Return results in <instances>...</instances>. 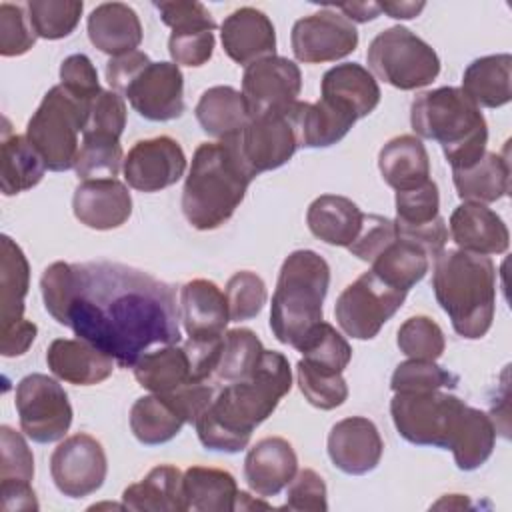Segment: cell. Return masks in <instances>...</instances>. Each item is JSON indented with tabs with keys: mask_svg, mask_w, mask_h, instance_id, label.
I'll return each instance as SVG.
<instances>
[{
	"mask_svg": "<svg viewBox=\"0 0 512 512\" xmlns=\"http://www.w3.org/2000/svg\"><path fill=\"white\" fill-rule=\"evenodd\" d=\"M428 258L430 256L420 246L396 234V238L370 262V270L390 286L408 292L426 276L430 264Z\"/></svg>",
	"mask_w": 512,
	"mask_h": 512,
	"instance_id": "cell-41",
	"label": "cell"
},
{
	"mask_svg": "<svg viewBox=\"0 0 512 512\" xmlns=\"http://www.w3.org/2000/svg\"><path fill=\"white\" fill-rule=\"evenodd\" d=\"M394 238H396L394 220L378 214H364L362 228L356 240L348 246V252L364 262H372Z\"/></svg>",
	"mask_w": 512,
	"mask_h": 512,
	"instance_id": "cell-55",
	"label": "cell"
},
{
	"mask_svg": "<svg viewBox=\"0 0 512 512\" xmlns=\"http://www.w3.org/2000/svg\"><path fill=\"white\" fill-rule=\"evenodd\" d=\"M334 10H338L344 18H348L352 24L354 22H368L380 16V6L372 4V2H360V4H338L332 6Z\"/></svg>",
	"mask_w": 512,
	"mask_h": 512,
	"instance_id": "cell-61",
	"label": "cell"
},
{
	"mask_svg": "<svg viewBox=\"0 0 512 512\" xmlns=\"http://www.w3.org/2000/svg\"><path fill=\"white\" fill-rule=\"evenodd\" d=\"M320 98L348 110L358 118L368 116L380 104V86L372 72L356 62L336 64L324 72Z\"/></svg>",
	"mask_w": 512,
	"mask_h": 512,
	"instance_id": "cell-26",
	"label": "cell"
},
{
	"mask_svg": "<svg viewBox=\"0 0 512 512\" xmlns=\"http://www.w3.org/2000/svg\"><path fill=\"white\" fill-rule=\"evenodd\" d=\"M60 86L86 106H90V102L102 92L98 72L86 54H72L64 58L60 64Z\"/></svg>",
	"mask_w": 512,
	"mask_h": 512,
	"instance_id": "cell-54",
	"label": "cell"
},
{
	"mask_svg": "<svg viewBox=\"0 0 512 512\" xmlns=\"http://www.w3.org/2000/svg\"><path fill=\"white\" fill-rule=\"evenodd\" d=\"M154 8L160 12V20L172 30H216V22L208 8L194 0H172V2H154Z\"/></svg>",
	"mask_w": 512,
	"mask_h": 512,
	"instance_id": "cell-57",
	"label": "cell"
},
{
	"mask_svg": "<svg viewBox=\"0 0 512 512\" xmlns=\"http://www.w3.org/2000/svg\"><path fill=\"white\" fill-rule=\"evenodd\" d=\"M512 56L490 54L472 60L462 74V92L480 108H500L512 98Z\"/></svg>",
	"mask_w": 512,
	"mask_h": 512,
	"instance_id": "cell-31",
	"label": "cell"
},
{
	"mask_svg": "<svg viewBox=\"0 0 512 512\" xmlns=\"http://www.w3.org/2000/svg\"><path fill=\"white\" fill-rule=\"evenodd\" d=\"M396 234L428 256H438L448 242V226L440 216V194L434 180L396 192Z\"/></svg>",
	"mask_w": 512,
	"mask_h": 512,
	"instance_id": "cell-16",
	"label": "cell"
},
{
	"mask_svg": "<svg viewBox=\"0 0 512 512\" xmlns=\"http://www.w3.org/2000/svg\"><path fill=\"white\" fill-rule=\"evenodd\" d=\"M400 352L416 360H438L446 348L442 328L428 316H410L398 328Z\"/></svg>",
	"mask_w": 512,
	"mask_h": 512,
	"instance_id": "cell-48",
	"label": "cell"
},
{
	"mask_svg": "<svg viewBox=\"0 0 512 512\" xmlns=\"http://www.w3.org/2000/svg\"><path fill=\"white\" fill-rule=\"evenodd\" d=\"M296 380L304 398L320 410H334L348 398V384L342 374L320 370L306 360L296 364Z\"/></svg>",
	"mask_w": 512,
	"mask_h": 512,
	"instance_id": "cell-46",
	"label": "cell"
},
{
	"mask_svg": "<svg viewBox=\"0 0 512 512\" xmlns=\"http://www.w3.org/2000/svg\"><path fill=\"white\" fill-rule=\"evenodd\" d=\"M46 312L78 338L134 368L152 346L180 342L174 288L126 264L54 262L40 278Z\"/></svg>",
	"mask_w": 512,
	"mask_h": 512,
	"instance_id": "cell-1",
	"label": "cell"
},
{
	"mask_svg": "<svg viewBox=\"0 0 512 512\" xmlns=\"http://www.w3.org/2000/svg\"><path fill=\"white\" fill-rule=\"evenodd\" d=\"M0 496H2V508L6 512L38 510V500H36V494H34L30 482L0 480Z\"/></svg>",
	"mask_w": 512,
	"mask_h": 512,
	"instance_id": "cell-60",
	"label": "cell"
},
{
	"mask_svg": "<svg viewBox=\"0 0 512 512\" xmlns=\"http://www.w3.org/2000/svg\"><path fill=\"white\" fill-rule=\"evenodd\" d=\"M22 432L38 444H50L70 430L72 406L66 390L50 376L34 372L24 376L14 396Z\"/></svg>",
	"mask_w": 512,
	"mask_h": 512,
	"instance_id": "cell-11",
	"label": "cell"
},
{
	"mask_svg": "<svg viewBox=\"0 0 512 512\" xmlns=\"http://www.w3.org/2000/svg\"><path fill=\"white\" fill-rule=\"evenodd\" d=\"M230 322H244L258 316L266 304L268 292L264 280L250 270H240L230 276L224 288Z\"/></svg>",
	"mask_w": 512,
	"mask_h": 512,
	"instance_id": "cell-49",
	"label": "cell"
},
{
	"mask_svg": "<svg viewBox=\"0 0 512 512\" xmlns=\"http://www.w3.org/2000/svg\"><path fill=\"white\" fill-rule=\"evenodd\" d=\"M26 10L38 38L60 40L76 30L84 4L78 0H32Z\"/></svg>",
	"mask_w": 512,
	"mask_h": 512,
	"instance_id": "cell-45",
	"label": "cell"
},
{
	"mask_svg": "<svg viewBox=\"0 0 512 512\" xmlns=\"http://www.w3.org/2000/svg\"><path fill=\"white\" fill-rule=\"evenodd\" d=\"M296 350L308 364L336 374H342L352 360V348L348 340L324 320L306 332Z\"/></svg>",
	"mask_w": 512,
	"mask_h": 512,
	"instance_id": "cell-43",
	"label": "cell"
},
{
	"mask_svg": "<svg viewBox=\"0 0 512 512\" xmlns=\"http://www.w3.org/2000/svg\"><path fill=\"white\" fill-rule=\"evenodd\" d=\"M384 182L396 192L412 190L430 180V158L420 138L402 134L388 140L378 154Z\"/></svg>",
	"mask_w": 512,
	"mask_h": 512,
	"instance_id": "cell-28",
	"label": "cell"
},
{
	"mask_svg": "<svg viewBox=\"0 0 512 512\" xmlns=\"http://www.w3.org/2000/svg\"><path fill=\"white\" fill-rule=\"evenodd\" d=\"M50 372L74 386H94L110 378L114 360L82 338H56L48 346Z\"/></svg>",
	"mask_w": 512,
	"mask_h": 512,
	"instance_id": "cell-25",
	"label": "cell"
},
{
	"mask_svg": "<svg viewBox=\"0 0 512 512\" xmlns=\"http://www.w3.org/2000/svg\"><path fill=\"white\" fill-rule=\"evenodd\" d=\"M410 126L420 138L442 146L452 170L472 166L486 152V118L460 88L442 86L418 94L410 106Z\"/></svg>",
	"mask_w": 512,
	"mask_h": 512,
	"instance_id": "cell-5",
	"label": "cell"
},
{
	"mask_svg": "<svg viewBox=\"0 0 512 512\" xmlns=\"http://www.w3.org/2000/svg\"><path fill=\"white\" fill-rule=\"evenodd\" d=\"M294 114L302 148H328L340 142L356 122L354 114L324 98L312 104L298 100Z\"/></svg>",
	"mask_w": 512,
	"mask_h": 512,
	"instance_id": "cell-36",
	"label": "cell"
},
{
	"mask_svg": "<svg viewBox=\"0 0 512 512\" xmlns=\"http://www.w3.org/2000/svg\"><path fill=\"white\" fill-rule=\"evenodd\" d=\"M132 370L136 382L150 394H170L190 382H196L188 354L184 346L178 344L148 350L138 358Z\"/></svg>",
	"mask_w": 512,
	"mask_h": 512,
	"instance_id": "cell-33",
	"label": "cell"
},
{
	"mask_svg": "<svg viewBox=\"0 0 512 512\" xmlns=\"http://www.w3.org/2000/svg\"><path fill=\"white\" fill-rule=\"evenodd\" d=\"M222 48L240 66L276 56V30L272 20L252 6L230 12L220 26Z\"/></svg>",
	"mask_w": 512,
	"mask_h": 512,
	"instance_id": "cell-20",
	"label": "cell"
},
{
	"mask_svg": "<svg viewBox=\"0 0 512 512\" xmlns=\"http://www.w3.org/2000/svg\"><path fill=\"white\" fill-rule=\"evenodd\" d=\"M126 126L124 98L114 90H102L88 106L82 134H106L120 138Z\"/></svg>",
	"mask_w": 512,
	"mask_h": 512,
	"instance_id": "cell-50",
	"label": "cell"
},
{
	"mask_svg": "<svg viewBox=\"0 0 512 512\" xmlns=\"http://www.w3.org/2000/svg\"><path fill=\"white\" fill-rule=\"evenodd\" d=\"M194 114L200 128L216 140L238 136L252 120L244 94L232 86H212L204 90Z\"/></svg>",
	"mask_w": 512,
	"mask_h": 512,
	"instance_id": "cell-29",
	"label": "cell"
},
{
	"mask_svg": "<svg viewBox=\"0 0 512 512\" xmlns=\"http://www.w3.org/2000/svg\"><path fill=\"white\" fill-rule=\"evenodd\" d=\"M180 320L188 338H220L230 322L224 292L204 278L186 282L180 288Z\"/></svg>",
	"mask_w": 512,
	"mask_h": 512,
	"instance_id": "cell-24",
	"label": "cell"
},
{
	"mask_svg": "<svg viewBox=\"0 0 512 512\" xmlns=\"http://www.w3.org/2000/svg\"><path fill=\"white\" fill-rule=\"evenodd\" d=\"M108 460L102 444L84 432L64 438L50 456L56 488L68 498L94 494L106 480Z\"/></svg>",
	"mask_w": 512,
	"mask_h": 512,
	"instance_id": "cell-13",
	"label": "cell"
},
{
	"mask_svg": "<svg viewBox=\"0 0 512 512\" xmlns=\"http://www.w3.org/2000/svg\"><path fill=\"white\" fill-rule=\"evenodd\" d=\"M184 510L194 512H232L236 510V478L220 468L190 466L182 474Z\"/></svg>",
	"mask_w": 512,
	"mask_h": 512,
	"instance_id": "cell-32",
	"label": "cell"
},
{
	"mask_svg": "<svg viewBox=\"0 0 512 512\" xmlns=\"http://www.w3.org/2000/svg\"><path fill=\"white\" fill-rule=\"evenodd\" d=\"M432 288L458 336L478 340L488 334L496 310V266L488 256L442 250L434 258Z\"/></svg>",
	"mask_w": 512,
	"mask_h": 512,
	"instance_id": "cell-4",
	"label": "cell"
},
{
	"mask_svg": "<svg viewBox=\"0 0 512 512\" xmlns=\"http://www.w3.org/2000/svg\"><path fill=\"white\" fill-rule=\"evenodd\" d=\"M88 106L78 102L60 84L52 86L26 126V138L42 156L46 170L74 168Z\"/></svg>",
	"mask_w": 512,
	"mask_h": 512,
	"instance_id": "cell-7",
	"label": "cell"
},
{
	"mask_svg": "<svg viewBox=\"0 0 512 512\" xmlns=\"http://www.w3.org/2000/svg\"><path fill=\"white\" fill-rule=\"evenodd\" d=\"M466 402L442 390L394 392L390 416L398 434L416 446L448 450Z\"/></svg>",
	"mask_w": 512,
	"mask_h": 512,
	"instance_id": "cell-9",
	"label": "cell"
},
{
	"mask_svg": "<svg viewBox=\"0 0 512 512\" xmlns=\"http://www.w3.org/2000/svg\"><path fill=\"white\" fill-rule=\"evenodd\" d=\"M330 266L314 250H294L282 262L270 304V328L278 342L296 348L324 320Z\"/></svg>",
	"mask_w": 512,
	"mask_h": 512,
	"instance_id": "cell-6",
	"label": "cell"
},
{
	"mask_svg": "<svg viewBox=\"0 0 512 512\" xmlns=\"http://www.w3.org/2000/svg\"><path fill=\"white\" fill-rule=\"evenodd\" d=\"M378 6H380V12H386L390 18L410 20V18H416L426 4L424 2H384Z\"/></svg>",
	"mask_w": 512,
	"mask_h": 512,
	"instance_id": "cell-62",
	"label": "cell"
},
{
	"mask_svg": "<svg viewBox=\"0 0 512 512\" xmlns=\"http://www.w3.org/2000/svg\"><path fill=\"white\" fill-rule=\"evenodd\" d=\"M30 286V266L22 248L0 236V328L24 318V298Z\"/></svg>",
	"mask_w": 512,
	"mask_h": 512,
	"instance_id": "cell-37",
	"label": "cell"
},
{
	"mask_svg": "<svg viewBox=\"0 0 512 512\" xmlns=\"http://www.w3.org/2000/svg\"><path fill=\"white\" fill-rule=\"evenodd\" d=\"M124 180L138 192H160L176 184L186 172V154L170 136L138 140L122 164Z\"/></svg>",
	"mask_w": 512,
	"mask_h": 512,
	"instance_id": "cell-17",
	"label": "cell"
},
{
	"mask_svg": "<svg viewBox=\"0 0 512 512\" xmlns=\"http://www.w3.org/2000/svg\"><path fill=\"white\" fill-rule=\"evenodd\" d=\"M36 332H38L36 324L26 318L16 320L8 326H2L0 328V354L4 358L22 356L24 352H28V348L36 340Z\"/></svg>",
	"mask_w": 512,
	"mask_h": 512,
	"instance_id": "cell-59",
	"label": "cell"
},
{
	"mask_svg": "<svg viewBox=\"0 0 512 512\" xmlns=\"http://www.w3.org/2000/svg\"><path fill=\"white\" fill-rule=\"evenodd\" d=\"M150 62L148 54L142 50H132L128 54L114 56L106 62V82L112 86L114 92L122 94L128 82Z\"/></svg>",
	"mask_w": 512,
	"mask_h": 512,
	"instance_id": "cell-58",
	"label": "cell"
},
{
	"mask_svg": "<svg viewBox=\"0 0 512 512\" xmlns=\"http://www.w3.org/2000/svg\"><path fill=\"white\" fill-rule=\"evenodd\" d=\"M326 448L332 464L340 472L362 476L380 464L384 442L372 420L350 416L330 428Z\"/></svg>",
	"mask_w": 512,
	"mask_h": 512,
	"instance_id": "cell-19",
	"label": "cell"
},
{
	"mask_svg": "<svg viewBox=\"0 0 512 512\" xmlns=\"http://www.w3.org/2000/svg\"><path fill=\"white\" fill-rule=\"evenodd\" d=\"M302 90L298 64L284 56H270L246 66L242 94L254 116L278 112L292 106Z\"/></svg>",
	"mask_w": 512,
	"mask_h": 512,
	"instance_id": "cell-18",
	"label": "cell"
},
{
	"mask_svg": "<svg viewBox=\"0 0 512 512\" xmlns=\"http://www.w3.org/2000/svg\"><path fill=\"white\" fill-rule=\"evenodd\" d=\"M406 294L408 292L390 286L368 270L340 292L334 306L336 322L346 336L356 340H372L402 308Z\"/></svg>",
	"mask_w": 512,
	"mask_h": 512,
	"instance_id": "cell-10",
	"label": "cell"
},
{
	"mask_svg": "<svg viewBox=\"0 0 512 512\" xmlns=\"http://www.w3.org/2000/svg\"><path fill=\"white\" fill-rule=\"evenodd\" d=\"M214 42L212 30H172L168 38V52L174 64L198 68L212 58Z\"/></svg>",
	"mask_w": 512,
	"mask_h": 512,
	"instance_id": "cell-53",
	"label": "cell"
},
{
	"mask_svg": "<svg viewBox=\"0 0 512 512\" xmlns=\"http://www.w3.org/2000/svg\"><path fill=\"white\" fill-rule=\"evenodd\" d=\"M290 42L296 60L304 64L336 62L356 50L358 30L338 10L324 8L296 20Z\"/></svg>",
	"mask_w": 512,
	"mask_h": 512,
	"instance_id": "cell-14",
	"label": "cell"
},
{
	"mask_svg": "<svg viewBox=\"0 0 512 512\" xmlns=\"http://www.w3.org/2000/svg\"><path fill=\"white\" fill-rule=\"evenodd\" d=\"M496 444V426L492 422V418L466 404L456 434L452 438V444L448 450H452L454 454V462L460 470L464 472H472L476 468H480L494 450Z\"/></svg>",
	"mask_w": 512,
	"mask_h": 512,
	"instance_id": "cell-39",
	"label": "cell"
},
{
	"mask_svg": "<svg viewBox=\"0 0 512 512\" xmlns=\"http://www.w3.org/2000/svg\"><path fill=\"white\" fill-rule=\"evenodd\" d=\"M184 416L172 406V402L160 394H148L138 398L130 408V430L134 438L144 446H158L170 442L182 426Z\"/></svg>",
	"mask_w": 512,
	"mask_h": 512,
	"instance_id": "cell-40",
	"label": "cell"
},
{
	"mask_svg": "<svg viewBox=\"0 0 512 512\" xmlns=\"http://www.w3.org/2000/svg\"><path fill=\"white\" fill-rule=\"evenodd\" d=\"M88 38L100 52L114 58L138 50L142 42V24L128 4L104 2L88 16Z\"/></svg>",
	"mask_w": 512,
	"mask_h": 512,
	"instance_id": "cell-27",
	"label": "cell"
},
{
	"mask_svg": "<svg viewBox=\"0 0 512 512\" xmlns=\"http://www.w3.org/2000/svg\"><path fill=\"white\" fill-rule=\"evenodd\" d=\"M282 508H286V510H310V512L328 510L324 478L312 468L298 470L296 476L292 478V482L288 484L286 504Z\"/></svg>",
	"mask_w": 512,
	"mask_h": 512,
	"instance_id": "cell-56",
	"label": "cell"
},
{
	"mask_svg": "<svg viewBox=\"0 0 512 512\" xmlns=\"http://www.w3.org/2000/svg\"><path fill=\"white\" fill-rule=\"evenodd\" d=\"M72 212L92 230L120 228L132 214V196L116 178L82 180L72 196Z\"/></svg>",
	"mask_w": 512,
	"mask_h": 512,
	"instance_id": "cell-21",
	"label": "cell"
},
{
	"mask_svg": "<svg viewBox=\"0 0 512 512\" xmlns=\"http://www.w3.org/2000/svg\"><path fill=\"white\" fill-rule=\"evenodd\" d=\"M448 228L458 250L464 252L482 256L504 254L510 244L508 226L486 204L462 202L454 208Z\"/></svg>",
	"mask_w": 512,
	"mask_h": 512,
	"instance_id": "cell-23",
	"label": "cell"
},
{
	"mask_svg": "<svg viewBox=\"0 0 512 512\" xmlns=\"http://www.w3.org/2000/svg\"><path fill=\"white\" fill-rule=\"evenodd\" d=\"M248 508H272V506H270V504H266V502L254 500L248 492H238V498H236V510H248Z\"/></svg>",
	"mask_w": 512,
	"mask_h": 512,
	"instance_id": "cell-63",
	"label": "cell"
},
{
	"mask_svg": "<svg viewBox=\"0 0 512 512\" xmlns=\"http://www.w3.org/2000/svg\"><path fill=\"white\" fill-rule=\"evenodd\" d=\"M366 60L372 76L398 90L428 86L440 74L436 50L404 26H390L376 34Z\"/></svg>",
	"mask_w": 512,
	"mask_h": 512,
	"instance_id": "cell-8",
	"label": "cell"
},
{
	"mask_svg": "<svg viewBox=\"0 0 512 512\" xmlns=\"http://www.w3.org/2000/svg\"><path fill=\"white\" fill-rule=\"evenodd\" d=\"M150 122H168L184 112V76L174 62H148L120 94Z\"/></svg>",
	"mask_w": 512,
	"mask_h": 512,
	"instance_id": "cell-15",
	"label": "cell"
},
{
	"mask_svg": "<svg viewBox=\"0 0 512 512\" xmlns=\"http://www.w3.org/2000/svg\"><path fill=\"white\" fill-rule=\"evenodd\" d=\"M298 472V456L292 444L280 436L258 440L244 458L248 488L260 498L280 494Z\"/></svg>",
	"mask_w": 512,
	"mask_h": 512,
	"instance_id": "cell-22",
	"label": "cell"
},
{
	"mask_svg": "<svg viewBox=\"0 0 512 512\" xmlns=\"http://www.w3.org/2000/svg\"><path fill=\"white\" fill-rule=\"evenodd\" d=\"M254 172L240 156L232 138L202 142L182 188V212L196 230H216L236 212Z\"/></svg>",
	"mask_w": 512,
	"mask_h": 512,
	"instance_id": "cell-3",
	"label": "cell"
},
{
	"mask_svg": "<svg viewBox=\"0 0 512 512\" xmlns=\"http://www.w3.org/2000/svg\"><path fill=\"white\" fill-rule=\"evenodd\" d=\"M122 506L138 512H184L182 472L162 464L122 492Z\"/></svg>",
	"mask_w": 512,
	"mask_h": 512,
	"instance_id": "cell-34",
	"label": "cell"
},
{
	"mask_svg": "<svg viewBox=\"0 0 512 512\" xmlns=\"http://www.w3.org/2000/svg\"><path fill=\"white\" fill-rule=\"evenodd\" d=\"M362 220L364 212L350 198L338 194H322L314 198L306 212L310 232L330 246L348 248L356 240Z\"/></svg>",
	"mask_w": 512,
	"mask_h": 512,
	"instance_id": "cell-30",
	"label": "cell"
},
{
	"mask_svg": "<svg viewBox=\"0 0 512 512\" xmlns=\"http://www.w3.org/2000/svg\"><path fill=\"white\" fill-rule=\"evenodd\" d=\"M458 376L436 364V360L410 358L400 362L390 378L392 392H430L456 388Z\"/></svg>",
	"mask_w": 512,
	"mask_h": 512,
	"instance_id": "cell-47",
	"label": "cell"
},
{
	"mask_svg": "<svg viewBox=\"0 0 512 512\" xmlns=\"http://www.w3.org/2000/svg\"><path fill=\"white\" fill-rule=\"evenodd\" d=\"M124 164L120 138L106 134H82V144L74 162L80 180L116 178Z\"/></svg>",
	"mask_w": 512,
	"mask_h": 512,
	"instance_id": "cell-44",
	"label": "cell"
},
{
	"mask_svg": "<svg viewBox=\"0 0 512 512\" xmlns=\"http://www.w3.org/2000/svg\"><path fill=\"white\" fill-rule=\"evenodd\" d=\"M292 388L288 358L276 350H264L252 374L224 384L194 428L206 450L236 454L244 450L256 426H260Z\"/></svg>",
	"mask_w": 512,
	"mask_h": 512,
	"instance_id": "cell-2",
	"label": "cell"
},
{
	"mask_svg": "<svg viewBox=\"0 0 512 512\" xmlns=\"http://www.w3.org/2000/svg\"><path fill=\"white\" fill-rule=\"evenodd\" d=\"M260 338L248 328H232L226 330L222 336V350L220 358L212 376V382H236L244 380L252 374L256 364L262 358Z\"/></svg>",
	"mask_w": 512,
	"mask_h": 512,
	"instance_id": "cell-42",
	"label": "cell"
},
{
	"mask_svg": "<svg viewBox=\"0 0 512 512\" xmlns=\"http://www.w3.org/2000/svg\"><path fill=\"white\" fill-rule=\"evenodd\" d=\"M36 34L30 26L28 14L18 4L2 2L0 4V54L22 56L36 44Z\"/></svg>",
	"mask_w": 512,
	"mask_h": 512,
	"instance_id": "cell-51",
	"label": "cell"
},
{
	"mask_svg": "<svg viewBox=\"0 0 512 512\" xmlns=\"http://www.w3.org/2000/svg\"><path fill=\"white\" fill-rule=\"evenodd\" d=\"M44 172L46 164L26 136L4 134L0 148V186L4 196L34 188L44 178Z\"/></svg>",
	"mask_w": 512,
	"mask_h": 512,
	"instance_id": "cell-38",
	"label": "cell"
},
{
	"mask_svg": "<svg viewBox=\"0 0 512 512\" xmlns=\"http://www.w3.org/2000/svg\"><path fill=\"white\" fill-rule=\"evenodd\" d=\"M452 180L460 200L492 204L508 194L510 162L506 154L484 152V156L472 166L452 170Z\"/></svg>",
	"mask_w": 512,
	"mask_h": 512,
	"instance_id": "cell-35",
	"label": "cell"
},
{
	"mask_svg": "<svg viewBox=\"0 0 512 512\" xmlns=\"http://www.w3.org/2000/svg\"><path fill=\"white\" fill-rule=\"evenodd\" d=\"M0 480L32 482L34 456L20 432L0 426Z\"/></svg>",
	"mask_w": 512,
	"mask_h": 512,
	"instance_id": "cell-52",
	"label": "cell"
},
{
	"mask_svg": "<svg viewBox=\"0 0 512 512\" xmlns=\"http://www.w3.org/2000/svg\"><path fill=\"white\" fill-rule=\"evenodd\" d=\"M294 104L278 112L254 116L248 126L232 138L254 176L284 166L300 148Z\"/></svg>",
	"mask_w": 512,
	"mask_h": 512,
	"instance_id": "cell-12",
	"label": "cell"
}]
</instances>
